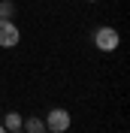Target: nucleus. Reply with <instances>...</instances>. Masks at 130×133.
<instances>
[{"label": "nucleus", "instance_id": "f257e3e1", "mask_svg": "<svg viewBox=\"0 0 130 133\" xmlns=\"http://www.w3.org/2000/svg\"><path fill=\"white\" fill-rule=\"evenodd\" d=\"M94 45H97L100 51H115L118 45H121V36H118V30H115V27L103 24V27H97V30H94Z\"/></svg>", "mask_w": 130, "mask_h": 133}, {"label": "nucleus", "instance_id": "f03ea898", "mask_svg": "<svg viewBox=\"0 0 130 133\" xmlns=\"http://www.w3.org/2000/svg\"><path fill=\"white\" fill-rule=\"evenodd\" d=\"M18 39H21V33H18L15 21L0 18V49H12V45H18Z\"/></svg>", "mask_w": 130, "mask_h": 133}, {"label": "nucleus", "instance_id": "7ed1b4c3", "mask_svg": "<svg viewBox=\"0 0 130 133\" xmlns=\"http://www.w3.org/2000/svg\"><path fill=\"white\" fill-rule=\"evenodd\" d=\"M46 130L67 133V130H70V112H67V109H51L49 118H46Z\"/></svg>", "mask_w": 130, "mask_h": 133}, {"label": "nucleus", "instance_id": "20e7f679", "mask_svg": "<svg viewBox=\"0 0 130 133\" xmlns=\"http://www.w3.org/2000/svg\"><path fill=\"white\" fill-rule=\"evenodd\" d=\"M21 130H24V133H46V121H40V118H27L24 124H21Z\"/></svg>", "mask_w": 130, "mask_h": 133}, {"label": "nucleus", "instance_id": "39448f33", "mask_svg": "<svg viewBox=\"0 0 130 133\" xmlns=\"http://www.w3.org/2000/svg\"><path fill=\"white\" fill-rule=\"evenodd\" d=\"M21 124H24V118L18 115V112H9V115L3 118V127H6V130H18Z\"/></svg>", "mask_w": 130, "mask_h": 133}, {"label": "nucleus", "instance_id": "423d86ee", "mask_svg": "<svg viewBox=\"0 0 130 133\" xmlns=\"http://www.w3.org/2000/svg\"><path fill=\"white\" fill-rule=\"evenodd\" d=\"M0 18H15V0H0Z\"/></svg>", "mask_w": 130, "mask_h": 133}, {"label": "nucleus", "instance_id": "0eeeda50", "mask_svg": "<svg viewBox=\"0 0 130 133\" xmlns=\"http://www.w3.org/2000/svg\"><path fill=\"white\" fill-rule=\"evenodd\" d=\"M6 133H24V130H21V127H18V130H6Z\"/></svg>", "mask_w": 130, "mask_h": 133}, {"label": "nucleus", "instance_id": "6e6552de", "mask_svg": "<svg viewBox=\"0 0 130 133\" xmlns=\"http://www.w3.org/2000/svg\"><path fill=\"white\" fill-rule=\"evenodd\" d=\"M0 133H6V127H0Z\"/></svg>", "mask_w": 130, "mask_h": 133}, {"label": "nucleus", "instance_id": "1a4fd4ad", "mask_svg": "<svg viewBox=\"0 0 130 133\" xmlns=\"http://www.w3.org/2000/svg\"><path fill=\"white\" fill-rule=\"evenodd\" d=\"M46 133H55V130H46Z\"/></svg>", "mask_w": 130, "mask_h": 133}]
</instances>
